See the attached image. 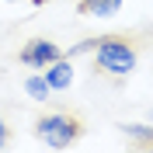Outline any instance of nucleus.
Masks as SVG:
<instances>
[{"instance_id": "nucleus-1", "label": "nucleus", "mask_w": 153, "mask_h": 153, "mask_svg": "<svg viewBox=\"0 0 153 153\" xmlns=\"http://www.w3.org/2000/svg\"><path fill=\"white\" fill-rule=\"evenodd\" d=\"M94 59H97V66L105 73H111V76H125V73L136 70V49H132L129 38H115V35L97 38Z\"/></svg>"}, {"instance_id": "nucleus-10", "label": "nucleus", "mask_w": 153, "mask_h": 153, "mask_svg": "<svg viewBox=\"0 0 153 153\" xmlns=\"http://www.w3.org/2000/svg\"><path fill=\"white\" fill-rule=\"evenodd\" d=\"M35 4H42V0H35Z\"/></svg>"}, {"instance_id": "nucleus-5", "label": "nucleus", "mask_w": 153, "mask_h": 153, "mask_svg": "<svg viewBox=\"0 0 153 153\" xmlns=\"http://www.w3.org/2000/svg\"><path fill=\"white\" fill-rule=\"evenodd\" d=\"M122 4H125V0H80V14H91V18H111Z\"/></svg>"}, {"instance_id": "nucleus-3", "label": "nucleus", "mask_w": 153, "mask_h": 153, "mask_svg": "<svg viewBox=\"0 0 153 153\" xmlns=\"http://www.w3.org/2000/svg\"><path fill=\"white\" fill-rule=\"evenodd\" d=\"M63 56L59 52L56 42H49V38H35V42H28V45L21 49V63L31 70H45L49 63H56V59Z\"/></svg>"}, {"instance_id": "nucleus-6", "label": "nucleus", "mask_w": 153, "mask_h": 153, "mask_svg": "<svg viewBox=\"0 0 153 153\" xmlns=\"http://www.w3.org/2000/svg\"><path fill=\"white\" fill-rule=\"evenodd\" d=\"M25 94L31 97V101H49V94H52V87H49L45 73L38 70V73H31L28 80H25Z\"/></svg>"}, {"instance_id": "nucleus-9", "label": "nucleus", "mask_w": 153, "mask_h": 153, "mask_svg": "<svg viewBox=\"0 0 153 153\" xmlns=\"http://www.w3.org/2000/svg\"><path fill=\"white\" fill-rule=\"evenodd\" d=\"M4 146H7V122L0 118V150H4Z\"/></svg>"}, {"instance_id": "nucleus-2", "label": "nucleus", "mask_w": 153, "mask_h": 153, "mask_svg": "<svg viewBox=\"0 0 153 153\" xmlns=\"http://www.w3.org/2000/svg\"><path fill=\"white\" fill-rule=\"evenodd\" d=\"M35 129L45 139V146H52V150H66L76 136H80V122L70 118V115H42Z\"/></svg>"}, {"instance_id": "nucleus-4", "label": "nucleus", "mask_w": 153, "mask_h": 153, "mask_svg": "<svg viewBox=\"0 0 153 153\" xmlns=\"http://www.w3.org/2000/svg\"><path fill=\"white\" fill-rule=\"evenodd\" d=\"M42 73H45L49 87H52V94H56V91H70V84H73V63H70V59H63V56H59L56 63H49Z\"/></svg>"}, {"instance_id": "nucleus-7", "label": "nucleus", "mask_w": 153, "mask_h": 153, "mask_svg": "<svg viewBox=\"0 0 153 153\" xmlns=\"http://www.w3.org/2000/svg\"><path fill=\"white\" fill-rule=\"evenodd\" d=\"M122 132H125V136H132L136 143L153 146V125H136V122H129V125H122Z\"/></svg>"}, {"instance_id": "nucleus-8", "label": "nucleus", "mask_w": 153, "mask_h": 153, "mask_svg": "<svg viewBox=\"0 0 153 153\" xmlns=\"http://www.w3.org/2000/svg\"><path fill=\"white\" fill-rule=\"evenodd\" d=\"M97 49V38H87V42H80V45L70 49V56H80V52H94Z\"/></svg>"}, {"instance_id": "nucleus-11", "label": "nucleus", "mask_w": 153, "mask_h": 153, "mask_svg": "<svg viewBox=\"0 0 153 153\" xmlns=\"http://www.w3.org/2000/svg\"><path fill=\"white\" fill-rule=\"evenodd\" d=\"M150 118H153V111H150Z\"/></svg>"}]
</instances>
